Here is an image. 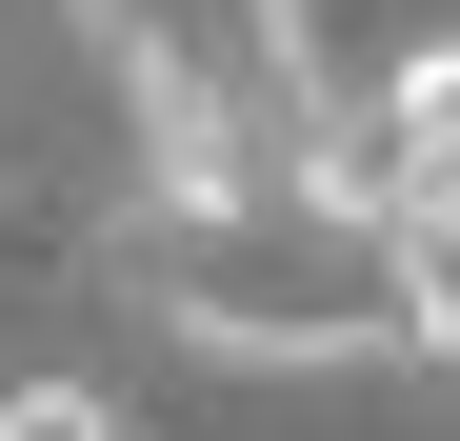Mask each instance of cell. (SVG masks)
I'll return each mask as SVG.
<instances>
[{
	"instance_id": "3957f363",
	"label": "cell",
	"mask_w": 460,
	"mask_h": 441,
	"mask_svg": "<svg viewBox=\"0 0 460 441\" xmlns=\"http://www.w3.org/2000/svg\"><path fill=\"white\" fill-rule=\"evenodd\" d=\"M0 441H140L120 382H0Z\"/></svg>"
},
{
	"instance_id": "7a4b0ae2",
	"label": "cell",
	"mask_w": 460,
	"mask_h": 441,
	"mask_svg": "<svg viewBox=\"0 0 460 441\" xmlns=\"http://www.w3.org/2000/svg\"><path fill=\"white\" fill-rule=\"evenodd\" d=\"M360 201H380V241H401L420 361H460V21L360 81Z\"/></svg>"
},
{
	"instance_id": "6da1fadb",
	"label": "cell",
	"mask_w": 460,
	"mask_h": 441,
	"mask_svg": "<svg viewBox=\"0 0 460 441\" xmlns=\"http://www.w3.org/2000/svg\"><path fill=\"white\" fill-rule=\"evenodd\" d=\"M120 281L161 302V341L241 361V382H360V361H420L401 241L360 201H220V220H120Z\"/></svg>"
}]
</instances>
